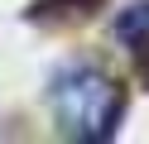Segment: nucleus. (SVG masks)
Returning a JSON list of instances; mask_svg holds the SVG:
<instances>
[{
  "instance_id": "nucleus-1",
  "label": "nucleus",
  "mask_w": 149,
  "mask_h": 144,
  "mask_svg": "<svg viewBox=\"0 0 149 144\" xmlns=\"http://www.w3.org/2000/svg\"><path fill=\"white\" fill-rule=\"evenodd\" d=\"M53 115H58V130L68 139H111L125 115V91L111 82L101 67L91 63H72L53 77Z\"/></svg>"
},
{
  "instance_id": "nucleus-2",
  "label": "nucleus",
  "mask_w": 149,
  "mask_h": 144,
  "mask_svg": "<svg viewBox=\"0 0 149 144\" xmlns=\"http://www.w3.org/2000/svg\"><path fill=\"white\" fill-rule=\"evenodd\" d=\"M116 38L125 48H135V58H149V5H130L116 19Z\"/></svg>"
},
{
  "instance_id": "nucleus-3",
  "label": "nucleus",
  "mask_w": 149,
  "mask_h": 144,
  "mask_svg": "<svg viewBox=\"0 0 149 144\" xmlns=\"http://www.w3.org/2000/svg\"><path fill=\"white\" fill-rule=\"evenodd\" d=\"M48 5H63L68 15H87V10L96 5V0H48Z\"/></svg>"
}]
</instances>
